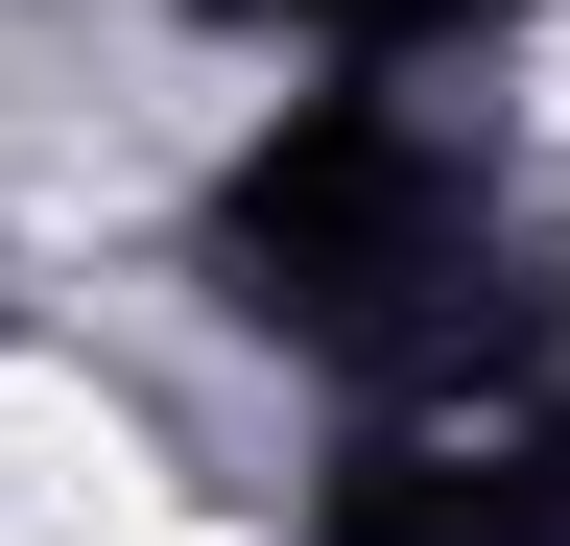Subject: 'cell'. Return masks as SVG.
Segmentation results:
<instances>
[{"instance_id":"obj_1","label":"cell","mask_w":570,"mask_h":546,"mask_svg":"<svg viewBox=\"0 0 570 546\" xmlns=\"http://www.w3.org/2000/svg\"><path fill=\"white\" fill-rule=\"evenodd\" d=\"M190 286H214V332L309 357L333 404L452 380V357H547L499 143H475L428 72H309V96H262L238 143H214V190H190Z\"/></svg>"},{"instance_id":"obj_2","label":"cell","mask_w":570,"mask_h":546,"mask_svg":"<svg viewBox=\"0 0 570 546\" xmlns=\"http://www.w3.org/2000/svg\"><path fill=\"white\" fill-rule=\"evenodd\" d=\"M309 546H570V380L547 357L381 380L309 475Z\"/></svg>"},{"instance_id":"obj_3","label":"cell","mask_w":570,"mask_h":546,"mask_svg":"<svg viewBox=\"0 0 570 546\" xmlns=\"http://www.w3.org/2000/svg\"><path fill=\"white\" fill-rule=\"evenodd\" d=\"M214 48H285V72H452V48H499L523 0H190Z\"/></svg>"}]
</instances>
